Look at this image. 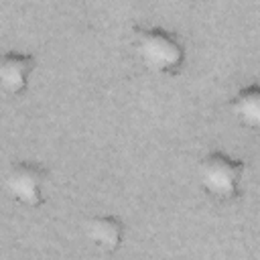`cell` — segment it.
<instances>
[{"instance_id":"obj_3","label":"cell","mask_w":260,"mask_h":260,"mask_svg":"<svg viewBox=\"0 0 260 260\" xmlns=\"http://www.w3.org/2000/svg\"><path fill=\"white\" fill-rule=\"evenodd\" d=\"M49 171L41 162L18 160L6 173V191L14 201L26 207H41L47 203Z\"/></svg>"},{"instance_id":"obj_6","label":"cell","mask_w":260,"mask_h":260,"mask_svg":"<svg viewBox=\"0 0 260 260\" xmlns=\"http://www.w3.org/2000/svg\"><path fill=\"white\" fill-rule=\"evenodd\" d=\"M230 110L234 118L250 130H256L260 126V87L258 83L244 85L230 102Z\"/></svg>"},{"instance_id":"obj_2","label":"cell","mask_w":260,"mask_h":260,"mask_svg":"<svg viewBox=\"0 0 260 260\" xmlns=\"http://www.w3.org/2000/svg\"><path fill=\"white\" fill-rule=\"evenodd\" d=\"M244 171V160L213 150L199 162V183L203 191L213 199L236 201L242 195Z\"/></svg>"},{"instance_id":"obj_1","label":"cell","mask_w":260,"mask_h":260,"mask_svg":"<svg viewBox=\"0 0 260 260\" xmlns=\"http://www.w3.org/2000/svg\"><path fill=\"white\" fill-rule=\"evenodd\" d=\"M134 45L144 67L158 75H177L185 65L183 39L162 26H134Z\"/></svg>"},{"instance_id":"obj_4","label":"cell","mask_w":260,"mask_h":260,"mask_svg":"<svg viewBox=\"0 0 260 260\" xmlns=\"http://www.w3.org/2000/svg\"><path fill=\"white\" fill-rule=\"evenodd\" d=\"M37 59L28 53L6 51L0 55V87L10 95H22L28 89Z\"/></svg>"},{"instance_id":"obj_5","label":"cell","mask_w":260,"mask_h":260,"mask_svg":"<svg viewBox=\"0 0 260 260\" xmlns=\"http://www.w3.org/2000/svg\"><path fill=\"white\" fill-rule=\"evenodd\" d=\"M87 240L100 250L114 252L122 246L126 236V225L118 215H95L85 223Z\"/></svg>"}]
</instances>
